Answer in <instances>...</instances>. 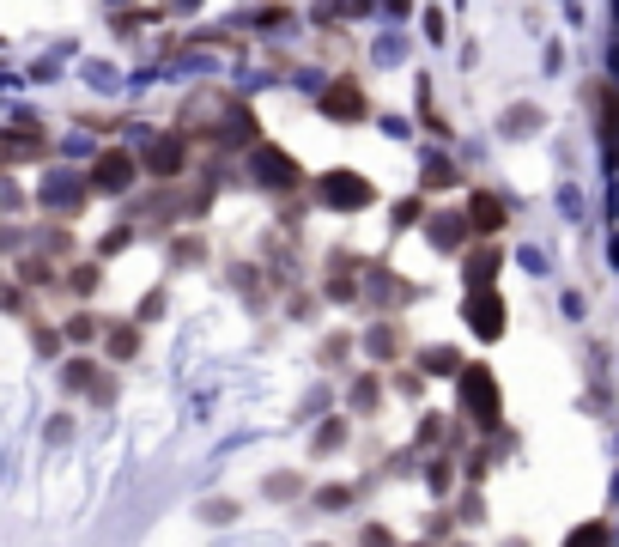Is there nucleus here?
Returning <instances> with one entry per match:
<instances>
[{"label": "nucleus", "mask_w": 619, "mask_h": 547, "mask_svg": "<svg viewBox=\"0 0 619 547\" xmlns=\"http://www.w3.org/2000/svg\"><path fill=\"white\" fill-rule=\"evenodd\" d=\"M322 201L340 207V213H359V207L377 201V189H371L359 171H328V177H322Z\"/></svg>", "instance_id": "obj_1"}, {"label": "nucleus", "mask_w": 619, "mask_h": 547, "mask_svg": "<svg viewBox=\"0 0 619 547\" xmlns=\"http://www.w3.org/2000/svg\"><path fill=\"white\" fill-rule=\"evenodd\" d=\"M461 402H468L474 420H498V377L486 365H468L461 371Z\"/></svg>", "instance_id": "obj_2"}, {"label": "nucleus", "mask_w": 619, "mask_h": 547, "mask_svg": "<svg viewBox=\"0 0 619 547\" xmlns=\"http://www.w3.org/2000/svg\"><path fill=\"white\" fill-rule=\"evenodd\" d=\"M134 171H140V164L110 146V152H98V164H92V182H98V195H121V189L134 182Z\"/></svg>", "instance_id": "obj_3"}, {"label": "nucleus", "mask_w": 619, "mask_h": 547, "mask_svg": "<svg viewBox=\"0 0 619 547\" xmlns=\"http://www.w3.org/2000/svg\"><path fill=\"white\" fill-rule=\"evenodd\" d=\"M256 177L274 182V189H292V182H298V159L280 152V146H256Z\"/></svg>", "instance_id": "obj_4"}, {"label": "nucleus", "mask_w": 619, "mask_h": 547, "mask_svg": "<svg viewBox=\"0 0 619 547\" xmlns=\"http://www.w3.org/2000/svg\"><path fill=\"white\" fill-rule=\"evenodd\" d=\"M468 323H474V335L498 341V328H504V298H498V292H474V298H468Z\"/></svg>", "instance_id": "obj_5"}, {"label": "nucleus", "mask_w": 619, "mask_h": 547, "mask_svg": "<svg viewBox=\"0 0 619 547\" xmlns=\"http://www.w3.org/2000/svg\"><path fill=\"white\" fill-rule=\"evenodd\" d=\"M322 110H328V116H340V122H359V116H364V92H359L353 80H340V85H328Z\"/></svg>", "instance_id": "obj_6"}, {"label": "nucleus", "mask_w": 619, "mask_h": 547, "mask_svg": "<svg viewBox=\"0 0 619 547\" xmlns=\"http://www.w3.org/2000/svg\"><path fill=\"white\" fill-rule=\"evenodd\" d=\"M182 159H189V146H182L177 134H164V141L152 146V152H146V171H159V177H177V171H182Z\"/></svg>", "instance_id": "obj_7"}, {"label": "nucleus", "mask_w": 619, "mask_h": 547, "mask_svg": "<svg viewBox=\"0 0 619 547\" xmlns=\"http://www.w3.org/2000/svg\"><path fill=\"white\" fill-rule=\"evenodd\" d=\"M468 220H474L479 231H498V225H504V207L492 201V195H474V201H468Z\"/></svg>", "instance_id": "obj_8"}, {"label": "nucleus", "mask_w": 619, "mask_h": 547, "mask_svg": "<svg viewBox=\"0 0 619 547\" xmlns=\"http://www.w3.org/2000/svg\"><path fill=\"white\" fill-rule=\"evenodd\" d=\"M110 353H116V359H134V353H140V335H134V328H110Z\"/></svg>", "instance_id": "obj_9"}, {"label": "nucleus", "mask_w": 619, "mask_h": 547, "mask_svg": "<svg viewBox=\"0 0 619 547\" xmlns=\"http://www.w3.org/2000/svg\"><path fill=\"white\" fill-rule=\"evenodd\" d=\"M431 243H438V249H456V243H461V220H431Z\"/></svg>", "instance_id": "obj_10"}, {"label": "nucleus", "mask_w": 619, "mask_h": 547, "mask_svg": "<svg viewBox=\"0 0 619 547\" xmlns=\"http://www.w3.org/2000/svg\"><path fill=\"white\" fill-rule=\"evenodd\" d=\"M565 547H607V523H583Z\"/></svg>", "instance_id": "obj_11"}, {"label": "nucleus", "mask_w": 619, "mask_h": 547, "mask_svg": "<svg viewBox=\"0 0 619 547\" xmlns=\"http://www.w3.org/2000/svg\"><path fill=\"white\" fill-rule=\"evenodd\" d=\"M98 280H103V268H73V292H80V298H92V292H98Z\"/></svg>", "instance_id": "obj_12"}, {"label": "nucleus", "mask_w": 619, "mask_h": 547, "mask_svg": "<svg viewBox=\"0 0 619 547\" xmlns=\"http://www.w3.org/2000/svg\"><path fill=\"white\" fill-rule=\"evenodd\" d=\"M67 335H73V341H98V323H92V317H73Z\"/></svg>", "instance_id": "obj_13"}, {"label": "nucleus", "mask_w": 619, "mask_h": 547, "mask_svg": "<svg viewBox=\"0 0 619 547\" xmlns=\"http://www.w3.org/2000/svg\"><path fill=\"white\" fill-rule=\"evenodd\" d=\"M67 389H92V365H67Z\"/></svg>", "instance_id": "obj_14"}, {"label": "nucleus", "mask_w": 619, "mask_h": 547, "mask_svg": "<svg viewBox=\"0 0 619 547\" xmlns=\"http://www.w3.org/2000/svg\"><path fill=\"white\" fill-rule=\"evenodd\" d=\"M340 438H346V425H340V420H328V425H322V438H316V450H334Z\"/></svg>", "instance_id": "obj_15"}, {"label": "nucleus", "mask_w": 619, "mask_h": 547, "mask_svg": "<svg viewBox=\"0 0 619 547\" xmlns=\"http://www.w3.org/2000/svg\"><path fill=\"white\" fill-rule=\"evenodd\" d=\"M19 304H24V292L13 280H0V310H19Z\"/></svg>", "instance_id": "obj_16"}, {"label": "nucleus", "mask_w": 619, "mask_h": 547, "mask_svg": "<svg viewBox=\"0 0 619 547\" xmlns=\"http://www.w3.org/2000/svg\"><path fill=\"white\" fill-rule=\"evenodd\" d=\"M364 547H395V535H389L382 523H371V529H364Z\"/></svg>", "instance_id": "obj_17"}, {"label": "nucleus", "mask_w": 619, "mask_h": 547, "mask_svg": "<svg viewBox=\"0 0 619 547\" xmlns=\"http://www.w3.org/2000/svg\"><path fill=\"white\" fill-rule=\"evenodd\" d=\"M614 116H619V98H614Z\"/></svg>", "instance_id": "obj_18"}]
</instances>
